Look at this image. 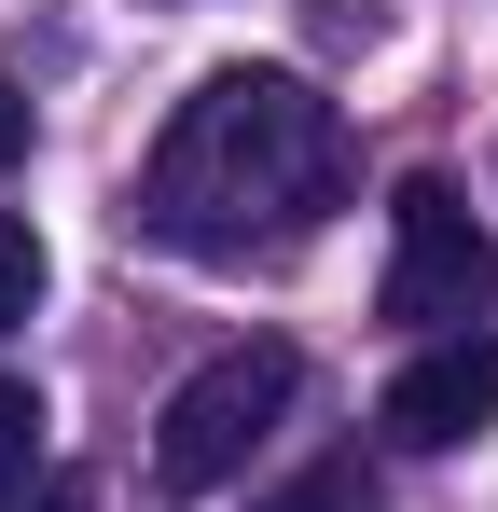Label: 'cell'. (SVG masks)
<instances>
[{"mask_svg": "<svg viewBox=\"0 0 498 512\" xmlns=\"http://www.w3.org/2000/svg\"><path fill=\"white\" fill-rule=\"evenodd\" d=\"M374 305L402 333H471L498 305V236L471 222L457 180H402V208H388V291Z\"/></svg>", "mask_w": 498, "mask_h": 512, "instance_id": "3957f363", "label": "cell"}, {"mask_svg": "<svg viewBox=\"0 0 498 512\" xmlns=\"http://www.w3.org/2000/svg\"><path fill=\"white\" fill-rule=\"evenodd\" d=\"M28 305H42V236L0 208V333H28Z\"/></svg>", "mask_w": 498, "mask_h": 512, "instance_id": "8992f818", "label": "cell"}, {"mask_svg": "<svg viewBox=\"0 0 498 512\" xmlns=\"http://www.w3.org/2000/svg\"><path fill=\"white\" fill-rule=\"evenodd\" d=\"M346 167V111L305 70H208L139 167V222L180 263H291L346 208Z\"/></svg>", "mask_w": 498, "mask_h": 512, "instance_id": "6da1fadb", "label": "cell"}, {"mask_svg": "<svg viewBox=\"0 0 498 512\" xmlns=\"http://www.w3.org/2000/svg\"><path fill=\"white\" fill-rule=\"evenodd\" d=\"M0 512H83V471H56L28 374H0Z\"/></svg>", "mask_w": 498, "mask_h": 512, "instance_id": "5b68a950", "label": "cell"}, {"mask_svg": "<svg viewBox=\"0 0 498 512\" xmlns=\"http://www.w3.org/2000/svg\"><path fill=\"white\" fill-rule=\"evenodd\" d=\"M14 153H28V97L0 84V167H14Z\"/></svg>", "mask_w": 498, "mask_h": 512, "instance_id": "ba28073f", "label": "cell"}, {"mask_svg": "<svg viewBox=\"0 0 498 512\" xmlns=\"http://www.w3.org/2000/svg\"><path fill=\"white\" fill-rule=\"evenodd\" d=\"M485 416H498V333H429L402 374H388V402H374V429H388V443H415V457L471 443Z\"/></svg>", "mask_w": 498, "mask_h": 512, "instance_id": "277c9868", "label": "cell"}, {"mask_svg": "<svg viewBox=\"0 0 498 512\" xmlns=\"http://www.w3.org/2000/svg\"><path fill=\"white\" fill-rule=\"evenodd\" d=\"M277 512H374V499H360V457H332V471H305V485H291Z\"/></svg>", "mask_w": 498, "mask_h": 512, "instance_id": "52a82bcc", "label": "cell"}, {"mask_svg": "<svg viewBox=\"0 0 498 512\" xmlns=\"http://www.w3.org/2000/svg\"><path fill=\"white\" fill-rule=\"evenodd\" d=\"M291 388H305V360H291L277 333H236L222 360H194V374L166 388V416H153V471H166V499L236 485L249 457H263V429L291 416Z\"/></svg>", "mask_w": 498, "mask_h": 512, "instance_id": "7a4b0ae2", "label": "cell"}]
</instances>
